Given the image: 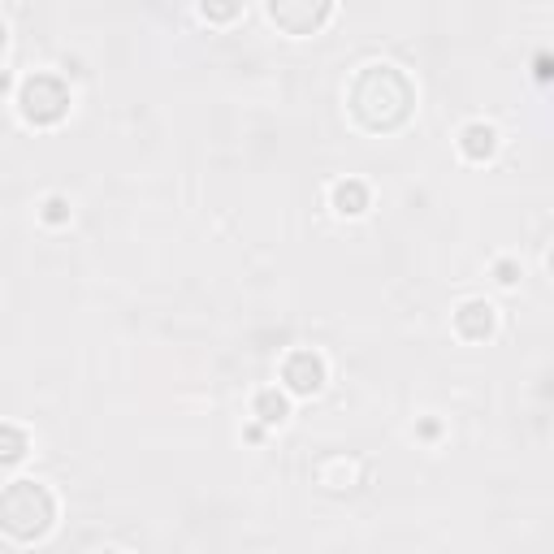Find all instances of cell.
<instances>
[{
    "label": "cell",
    "instance_id": "1",
    "mask_svg": "<svg viewBox=\"0 0 554 554\" xmlns=\"http://www.w3.org/2000/svg\"><path fill=\"white\" fill-rule=\"evenodd\" d=\"M412 104H416V87L399 65H364L360 74L351 78L347 87V109L355 113V122L364 130H394L412 117Z\"/></svg>",
    "mask_w": 554,
    "mask_h": 554
},
{
    "label": "cell",
    "instance_id": "2",
    "mask_svg": "<svg viewBox=\"0 0 554 554\" xmlns=\"http://www.w3.org/2000/svg\"><path fill=\"white\" fill-rule=\"evenodd\" d=\"M52 520H57V498H52L48 485L13 481L0 490V533H9L13 542L31 546L39 537H48Z\"/></svg>",
    "mask_w": 554,
    "mask_h": 554
},
{
    "label": "cell",
    "instance_id": "3",
    "mask_svg": "<svg viewBox=\"0 0 554 554\" xmlns=\"http://www.w3.org/2000/svg\"><path fill=\"white\" fill-rule=\"evenodd\" d=\"M70 100L74 96H70V87H65V78L48 74V70L22 78V87H18V113H22V122L26 126H39V130L65 122V113H70Z\"/></svg>",
    "mask_w": 554,
    "mask_h": 554
},
{
    "label": "cell",
    "instance_id": "4",
    "mask_svg": "<svg viewBox=\"0 0 554 554\" xmlns=\"http://www.w3.org/2000/svg\"><path fill=\"white\" fill-rule=\"evenodd\" d=\"M265 5L286 35H316L334 13V0H265Z\"/></svg>",
    "mask_w": 554,
    "mask_h": 554
},
{
    "label": "cell",
    "instance_id": "5",
    "mask_svg": "<svg viewBox=\"0 0 554 554\" xmlns=\"http://www.w3.org/2000/svg\"><path fill=\"white\" fill-rule=\"evenodd\" d=\"M325 377H329V364H325V355L312 351V347H299L282 360V390L286 394L308 399V394H316L325 386Z\"/></svg>",
    "mask_w": 554,
    "mask_h": 554
},
{
    "label": "cell",
    "instance_id": "6",
    "mask_svg": "<svg viewBox=\"0 0 554 554\" xmlns=\"http://www.w3.org/2000/svg\"><path fill=\"white\" fill-rule=\"evenodd\" d=\"M498 329V312H494V303H485V299H464L459 303V312H455V334L464 338V342H485Z\"/></svg>",
    "mask_w": 554,
    "mask_h": 554
},
{
    "label": "cell",
    "instance_id": "7",
    "mask_svg": "<svg viewBox=\"0 0 554 554\" xmlns=\"http://www.w3.org/2000/svg\"><path fill=\"white\" fill-rule=\"evenodd\" d=\"M459 152H464V161L485 165L498 152V130L490 122H468L459 130Z\"/></svg>",
    "mask_w": 554,
    "mask_h": 554
},
{
    "label": "cell",
    "instance_id": "8",
    "mask_svg": "<svg viewBox=\"0 0 554 554\" xmlns=\"http://www.w3.org/2000/svg\"><path fill=\"white\" fill-rule=\"evenodd\" d=\"M329 200H334V213L338 217H364L368 204H373V191H368V182L347 178V182H338V187L329 191Z\"/></svg>",
    "mask_w": 554,
    "mask_h": 554
},
{
    "label": "cell",
    "instance_id": "9",
    "mask_svg": "<svg viewBox=\"0 0 554 554\" xmlns=\"http://www.w3.org/2000/svg\"><path fill=\"white\" fill-rule=\"evenodd\" d=\"M26 451H31V438H26V429H18V425H0V468L22 464Z\"/></svg>",
    "mask_w": 554,
    "mask_h": 554
},
{
    "label": "cell",
    "instance_id": "10",
    "mask_svg": "<svg viewBox=\"0 0 554 554\" xmlns=\"http://www.w3.org/2000/svg\"><path fill=\"white\" fill-rule=\"evenodd\" d=\"M256 416L265 420V425H286V420H290V399H286V390H260V394H256Z\"/></svg>",
    "mask_w": 554,
    "mask_h": 554
},
{
    "label": "cell",
    "instance_id": "11",
    "mask_svg": "<svg viewBox=\"0 0 554 554\" xmlns=\"http://www.w3.org/2000/svg\"><path fill=\"white\" fill-rule=\"evenodd\" d=\"M200 13H204L208 22H221V26H226V22H234V18L243 13V0H200Z\"/></svg>",
    "mask_w": 554,
    "mask_h": 554
},
{
    "label": "cell",
    "instance_id": "12",
    "mask_svg": "<svg viewBox=\"0 0 554 554\" xmlns=\"http://www.w3.org/2000/svg\"><path fill=\"white\" fill-rule=\"evenodd\" d=\"M44 221H48V226H61V221H70V200H61V195H48V200H44Z\"/></svg>",
    "mask_w": 554,
    "mask_h": 554
},
{
    "label": "cell",
    "instance_id": "13",
    "mask_svg": "<svg viewBox=\"0 0 554 554\" xmlns=\"http://www.w3.org/2000/svg\"><path fill=\"white\" fill-rule=\"evenodd\" d=\"M494 273H498V286H516V282H520V269L511 265V260H498Z\"/></svg>",
    "mask_w": 554,
    "mask_h": 554
},
{
    "label": "cell",
    "instance_id": "14",
    "mask_svg": "<svg viewBox=\"0 0 554 554\" xmlns=\"http://www.w3.org/2000/svg\"><path fill=\"white\" fill-rule=\"evenodd\" d=\"M5 44H9V31H5V22H0V52H5Z\"/></svg>",
    "mask_w": 554,
    "mask_h": 554
},
{
    "label": "cell",
    "instance_id": "15",
    "mask_svg": "<svg viewBox=\"0 0 554 554\" xmlns=\"http://www.w3.org/2000/svg\"><path fill=\"white\" fill-rule=\"evenodd\" d=\"M13 83H9V74H0V91H9Z\"/></svg>",
    "mask_w": 554,
    "mask_h": 554
}]
</instances>
